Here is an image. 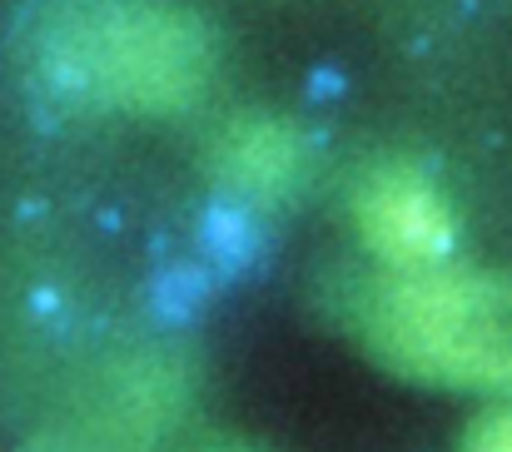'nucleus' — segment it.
I'll use <instances>...</instances> for the list:
<instances>
[{"label": "nucleus", "mask_w": 512, "mask_h": 452, "mask_svg": "<svg viewBox=\"0 0 512 452\" xmlns=\"http://www.w3.org/2000/svg\"><path fill=\"white\" fill-rule=\"evenodd\" d=\"M358 333L408 378L512 393V274H383L358 294Z\"/></svg>", "instance_id": "f257e3e1"}, {"label": "nucleus", "mask_w": 512, "mask_h": 452, "mask_svg": "<svg viewBox=\"0 0 512 452\" xmlns=\"http://www.w3.org/2000/svg\"><path fill=\"white\" fill-rule=\"evenodd\" d=\"M45 60L65 90L95 105L165 115L204 90L214 35L170 0H90L55 25Z\"/></svg>", "instance_id": "f03ea898"}, {"label": "nucleus", "mask_w": 512, "mask_h": 452, "mask_svg": "<svg viewBox=\"0 0 512 452\" xmlns=\"http://www.w3.org/2000/svg\"><path fill=\"white\" fill-rule=\"evenodd\" d=\"M353 224L363 249L388 274H423L448 264L453 209L443 189L413 164H373L353 189Z\"/></svg>", "instance_id": "7ed1b4c3"}, {"label": "nucleus", "mask_w": 512, "mask_h": 452, "mask_svg": "<svg viewBox=\"0 0 512 452\" xmlns=\"http://www.w3.org/2000/svg\"><path fill=\"white\" fill-rule=\"evenodd\" d=\"M209 169L239 199L274 204L299 189V179L309 169V150H304V135L279 115H234L214 135Z\"/></svg>", "instance_id": "20e7f679"}, {"label": "nucleus", "mask_w": 512, "mask_h": 452, "mask_svg": "<svg viewBox=\"0 0 512 452\" xmlns=\"http://www.w3.org/2000/svg\"><path fill=\"white\" fill-rule=\"evenodd\" d=\"M463 452H512V403H508V408L483 413V418L468 428Z\"/></svg>", "instance_id": "39448f33"}, {"label": "nucleus", "mask_w": 512, "mask_h": 452, "mask_svg": "<svg viewBox=\"0 0 512 452\" xmlns=\"http://www.w3.org/2000/svg\"><path fill=\"white\" fill-rule=\"evenodd\" d=\"M184 452H249V448H239V443H199V448H184Z\"/></svg>", "instance_id": "423d86ee"}]
</instances>
